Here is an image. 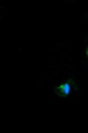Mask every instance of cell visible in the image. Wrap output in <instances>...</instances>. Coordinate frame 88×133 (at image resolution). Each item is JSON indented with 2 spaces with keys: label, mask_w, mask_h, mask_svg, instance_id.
Listing matches in <instances>:
<instances>
[{
  "label": "cell",
  "mask_w": 88,
  "mask_h": 133,
  "mask_svg": "<svg viewBox=\"0 0 88 133\" xmlns=\"http://www.w3.org/2000/svg\"><path fill=\"white\" fill-rule=\"evenodd\" d=\"M55 93L61 97H65L70 95L71 92V85L68 81H65L61 85L55 88Z\"/></svg>",
  "instance_id": "6da1fadb"
},
{
  "label": "cell",
  "mask_w": 88,
  "mask_h": 133,
  "mask_svg": "<svg viewBox=\"0 0 88 133\" xmlns=\"http://www.w3.org/2000/svg\"><path fill=\"white\" fill-rule=\"evenodd\" d=\"M85 52H86V55H87V56L88 57V47H87V48H86V51H85Z\"/></svg>",
  "instance_id": "7a4b0ae2"
}]
</instances>
